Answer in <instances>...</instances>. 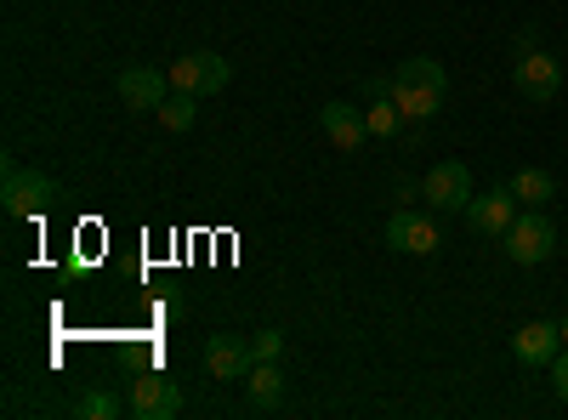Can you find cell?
Masks as SVG:
<instances>
[{
  "label": "cell",
  "mask_w": 568,
  "mask_h": 420,
  "mask_svg": "<svg viewBox=\"0 0 568 420\" xmlns=\"http://www.w3.org/2000/svg\"><path fill=\"white\" fill-rule=\"evenodd\" d=\"M194 120H200V98H187V91H171L165 109H160V125H165V131H194Z\"/></svg>",
  "instance_id": "obj_17"
},
{
  "label": "cell",
  "mask_w": 568,
  "mask_h": 420,
  "mask_svg": "<svg viewBox=\"0 0 568 420\" xmlns=\"http://www.w3.org/2000/svg\"><path fill=\"white\" fill-rule=\"evenodd\" d=\"M551 387H557V398L568 403V347H562V352L551 358Z\"/></svg>",
  "instance_id": "obj_21"
},
{
  "label": "cell",
  "mask_w": 568,
  "mask_h": 420,
  "mask_svg": "<svg viewBox=\"0 0 568 420\" xmlns=\"http://www.w3.org/2000/svg\"><path fill=\"white\" fill-rule=\"evenodd\" d=\"M398 120H404V109L393 103V98H369V109H364V125H369V136H398Z\"/></svg>",
  "instance_id": "obj_18"
},
{
  "label": "cell",
  "mask_w": 568,
  "mask_h": 420,
  "mask_svg": "<svg viewBox=\"0 0 568 420\" xmlns=\"http://www.w3.org/2000/svg\"><path fill=\"white\" fill-rule=\"evenodd\" d=\"M393 103L404 109V120H433V114H444V91H415V85H393Z\"/></svg>",
  "instance_id": "obj_16"
},
{
  "label": "cell",
  "mask_w": 568,
  "mask_h": 420,
  "mask_svg": "<svg viewBox=\"0 0 568 420\" xmlns=\"http://www.w3.org/2000/svg\"><path fill=\"white\" fill-rule=\"evenodd\" d=\"M511 85H517V98L524 103H535V109H546L557 91H562V63L551 58V52H517V63H511Z\"/></svg>",
  "instance_id": "obj_3"
},
{
  "label": "cell",
  "mask_w": 568,
  "mask_h": 420,
  "mask_svg": "<svg viewBox=\"0 0 568 420\" xmlns=\"http://www.w3.org/2000/svg\"><path fill=\"white\" fill-rule=\"evenodd\" d=\"M251 352H256V358H273V363H278V352H284V336H278V330H262V336L251 341Z\"/></svg>",
  "instance_id": "obj_20"
},
{
  "label": "cell",
  "mask_w": 568,
  "mask_h": 420,
  "mask_svg": "<svg viewBox=\"0 0 568 420\" xmlns=\"http://www.w3.org/2000/svg\"><path fill=\"white\" fill-rule=\"evenodd\" d=\"M506 188L517 194V205L546 211V205L557 199V176H551V171H540V165H524V171H511V182H506Z\"/></svg>",
  "instance_id": "obj_13"
},
{
  "label": "cell",
  "mask_w": 568,
  "mask_h": 420,
  "mask_svg": "<svg viewBox=\"0 0 568 420\" xmlns=\"http://www.w3.org/2000/svg\"><path fill=\"white\" fill-rule=\"evenodd\" d=\"M562 352V330L551 318H529L524 330L511 336V358L517 363H529V369H551V358Z\"/></svg>",
  "instance_id": "obj_10"
},
{
  "label": "cell",
  "mask_w": 568,
  "mask_h": 420,
  "mask_svg": "<svg viewBox=\"0 0 568 420\" xmlns=\"http://www.w3.org/2000/svg\"><path fill=\"white\" fill-rule=\"evenodd\" d=\"M125 403H131V414H136V420H171V414L182 409V392H176V381H171V376H136Z\"/></svg>",
  "instance_id": "obj_9"
},
{
  "label": "cell",
  "mask_w": 568,
  "mask_h": 420,
  "mask_svg": "<svg viewBox=\"0 0 568 420\" xmlns=\"http://www.w3.org/2000/svg\"><path fill=\"white\" fill-rule=\"evenodd\" d=\"M506 256L517 262V267H540V262H551L557 256V227H551V216L546 211H517V222L506 227Z\"/></svg>",
  "instance_id": "obj_2"
},
{
  "label": "cell",
  "mask_w": 568,
  "mask_h": 420,
  "mask_svg": "<svg viewBox=\"0 0 568 420\" xmlns=\"http://www.w3.org/2000/svg\"><path fill=\"white\" fill-rule=\"evenodd\" d=\"M557 330H562V347H568V313H562V318H557Z\"/></svg>",
  "instance_id": "obj_22"
},
{
  "label": "cell",
  "mask_w": 568,
  "mask_h": 420,
  "mask_svg": "<svg viewBox=\"0 0 568 420\" xmlns=\"http://www.w3.org/2000/svg\"><path fill=\"white\" fill-rule=\"evenodd\" d=\"M131 403H120L114 392H80V403H74V414L80 420H114V414H125Z\"/></svg>",
  "instance_id": "obj_19"
},
{
  "label": "cell",
  "mask_w": 568,
  "mask_h": 420,
  "mask_svg": "<svg viewBox=\"0 0 568 420\" xmlns=\"http://www.w3.org/2000/svg\"><path fill=\"white\" fill-rule=\"evenodd\" d=\"M420 199L433 211H444V216H466V205H471V171L460 160H438L433 171L420 176Z\"/></svg>",
  "instance_id": "obj_4"
},
{
  "label": "cell",
  "mask_w": 568,
  "mask_h": 420,
  "mask_svg": "<svg viewBox=\"0 0 568 420\" xmlns=\"http://www.w3.org/2000/svg\"><path fill=\"white\" fill-rule=\"evenodd\" d=\"M251 363H256V352H251L245 336H211L205 341V369H211L216 381H245Z\"/></svg>",
  "instance_id": "obj_11"
},
{
  "label": "cell",
  "mask_w": 568,
  "mask_h": 420,
  "mask_svg": "<svg viewBox=\"0 0 568 420\" xmlns=\"http://www.w3.org/2000/svg\"><path fill=\"white\" fill-rule=\"evenodd\" d=\"M245 392H251L256 409H278V398H284V376H278V363H273V358H256V363H251Z\"/></svg>",
  "instance_id": "obj_15"
},
{
  "label": "cell",
  "mask_w": 568,
  "mask_h": 420,
  "mask_svg": "<svg viewBox=\"0 0 568 420\" xmlns=\"http://www.w3.org/2000/svg\"><path fill=\"white\" fill-rule=\"evenodd\" d=\"M0 205H7V216L12 222H34V216H45L58 205V182L45 176V171H34V165H7V176H0Z\"/></svg>",
  "instance_id": "obj_1"
},
{
  "label": "cell",
  "mask_w": 568,
  "mask_h": 420,
  "mask_svg": "<svg viewBox=\"0 0 568 420\" xmlns=\"http://www.w3.org/2000/svg\"><path fill=\"white\" fill-rule=\"evenodd\" d=\"M517 194L511 188H489V194H471V205H466V227L471 233H484V239H506V227L517 222Z\"/></svg>",
  "instance_id": "obj_8"
},
{
  "label": "cell",
  "mask_w": 568,
  "mask_h": 420,
  "mask_svg": "<svg viewBox=\"0 0 568 420\" xmlns=\"http://www.w3.org/2000/svg\"><path fill=\"white\" fill-rule=\"evenodd\" d=\"M114 91H120V103H125L131 114H160L165 98H171V74H160V69H149V63H131V69H120Z\"/></svg>",
  "instance_id": "obj_7"
},
{
  "label": "cell",
  "mask_w": 568,
  "mask_h": 420,
  "mask_svg": "<svg viewBox=\"0 0 568 420\" xmlns=\"http://www.w3.org/2000/svg\"><path fill=\"white\" fill-rule=\"evenodd\" d=\"M387 245L404 250V256H433V250L444 245V227H438V216L398 205V211L387 216Z\"/></svg>",
  "instance_id": "obj_6"
},
{
  "label": "cell",
  "mask_w": 568,
  "mask_h": 420,
  "mask_svg": "<svg viewBox=\"0 0 568 420\" xmlns=\"http://www.w3.org/2000/svg\"><path fill=\"white\" fill-rule=\"evenodd\" d=\"M227 80H233V63L216 52H187L171 63V91H187V98H216Z\"/></svg>",
  "instance_id": "obj_5"
},
{
  "label": "cell",
  "mask_w": 568,
  "mask_h": 420,
  "mask_svg": "<svg viewBox=\"0 0 568 420\" xmlns=\"http://www.w3.org/2000/svg\"><path fill=\"white\" fill-rule=\"evenodd\" d=\"M318 131H324L342 154H358V148L369 143V125H364V114H358L353 103H324V109H318Z\"/></svg>",
  "instance_id": "obj_12"
},
{
  "label": "cell",
  "mask_w": 568,
  "mask_h": 420,
  "mask_svg": "<svg viewBox=\"0 0 568 420\" xmlns=\"http://www.w3.org/2000/svg\"><path fill=\"white\" fill-rule=\"evenodd\" d=\"M393 85H415V91H444V98H449V74H444V63H438V58H404V63L393 69Z\"/></svg>",
  "instance_id": "obj_14"
}]
</instances>
